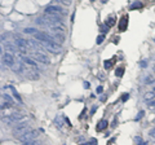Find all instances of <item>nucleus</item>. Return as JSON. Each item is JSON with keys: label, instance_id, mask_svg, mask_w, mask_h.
Returning a JSON list of instances; mask_svg holds the SVG:
<instances>
[{"label": "nucleus", "instance_id": "20", "mask_svg": "<svg viewBox=\"0 0 155 145\" xmlns=\"http://www.w3.org/2000/svg\"><path fill=\"white\" fill-rule=\"evenodd\" d=\"M103 67H105V70H110L111 67H112V60H106L103 62Z\"/></svg>", "mask_w": 155, "mask_h": 145}, {"label": "nucleus", "instance_id": "13", "mask_svg": "<svg viewBox=\"0 0 155 145\" xmlns=\"http://www.w3.org/2000/svg\"><path fill=\"white\" fill-rule=\"evenodd\" d=\"M105 24H106L109 27L114 26V25H115V17H114V16H110V17H107V18H106V21H105Z\"/></svg>", "mask_w": 155, "mask_h": 145}, {"label": "nucleus", "instance_id": "38", "mask_svg": "<svg viewBox=\"0 0 155 145\" xmlns=\"http://www.w3.org/2000/svg\"><path fill=\"white\" fill-rule=\"evenodd\" d=\"M83 87H84V88H89V87H90V84L88 83V82H84V84H83Z\"/></svg>", "mask_w": 155, "mask_h": 145}, {"label": "nucleus", "instance_id": "1", "mask_svg": "<svg viewBox=\"0 0 155 145\" xmlns=\"http://www.w3.org/2000/svg\"><path fill=\"white\" fill-rule=\"evenodd\" d=\"M42 44L44 45L48 51H51L52 53H61L62 52V45L60 43L54 42V40H51V42H42Z\"/></svg>", "mask_w": 155, "mask_h": 145}, {"label": "nucleus", "instance_id": "30", "mask_svg": "<svg viewBox=\"0 0 155 145\" xmlns=\"http://www.w3.org/2000/svg\"><path fill=\"white\" fill-rule=\"evenodd\" d=\"M134 143H137V144H145V143L142 141V139L138 137V136H136V137H134Z\"/></svg>", "mask_w": 155, "mask_h": 145}, {"label": "nucleus", "instance_id": "43", "mask_svg": "<svg viewBox=\"0 0 155 145\" xmlns=\"http://www.w3.org/2000/svg\"><path fill=\"white\" fill-rule=\"evenodd\" d=\"M90 1H96V0H90Z\"/></svg>", "mask_w": 155, "mask_h": 145}, {"label": "nucleus", "instance_id": "25", "mask_svg": "<svg viewBox=\"0 0 155 145\" xmlns=\"http://www.w3.org/2000/svg\"><path fill=\"white\" fill-rule=\"evenodd\" d=\"M145 83L146 84H153V83H155V79H154V76H146V79H145Z\"/></svg>", "mask_w": 155, "mask_h": 145}, {"label": "nucleus", "instance_id": "41", "mask_svg": "<svg viewBox=\"0 0 155 145\" xmlns=\"http://www.w3.org/2000/svg\"><path fill=\"white\" fill-rule=\"evenodd\" d=\"M105 100H106V96H105V95H103V96L101 97V101H105Z\"/></svg>", "mask_w": 155, "mask_h": 145}, {"label": "nucleus", "instance_id": "35", "mask_svg": "<svg viewBox=\"0 0 155 145\" xmlns=\"http://www.w3.org/2000/svg\"><path fill=\"white\" fill-rule=\"evenodd\" d=\"M140 66H141V67H146V66H147V62L145 61V60L141 61V62H140Z\"/></svg>", "mask_w": 155, "mask_h": 145}, {"label": "nucleus", "instance_id": "32", "mask_svg": "<svg viewBox=\"0 0 155 145\" xmlns=\"http://www.w3.org/2000/svg\"><path fill=\"white\" fill-rule=\"evenodd\" d=\"M128 98H129V93H125V95H123V96H122V101L125 102Z\"/></svg>", "mask_w": 155, "mask_h": 145}, {"label": "nucleus", "instance_id": "34", "mask_svg": "<svg viewBox=\"0 0 155 145\" xmlns=\"http://www.w3.org/2000/svg\"><path fill=\"white\" fill-rule=\"evenodd\" d=\"M144 114H145V111H144V110H141V111L138 113V115H137V117H136V121H138V119H141V118H142V117H144Z\"/></svg>", "mask_w": 155, "mask_h": 145}, {"label": "nucleus", "instance_id": "15", "mask_svg": "<svg viewBox=\"0 0 155 145\" xmlns=\"http://www.w3.org/2000/svg\"><path fill=\"white\" fill-rule=\"evenodd\" d=\"M22 61H23V62H26L27 63V65H31V66H36V62L33 60V58H30V57H22Z\"/></svg>", "mask_w": 155, "mask_h": 145}, {"label": "nucleus", "instance_id": "7", "mask_svg": "<svg viewBox=\"0 0 155 145\" xmlns=\"http://www.w3.org/2000/svg\"><path fill=\"white\" fill-rule=\"evenodd\" d=\"M25 75L27 76L29 79H31V80H38L39 79V74H38V71L36 70H31V69H26L25 70Z\"/></svg>", "mask_w": 155, "mask_h": 145}, {"label": "nucleus", "instance_id": "11", "mask_svg": "<svg viewBox=\"0 0 155 145\" xmlns=\"http://www.w3.org/2000/svg\"><path fill=\"white\" fill-rule=\"evenodd\" d=\"M12 69H13V71H14V72H22V71H25L22 62H16V63H13Z\"/></svg>", "mask_w": 155, "mask_h": 145}, {"label": "nucleus", "instance_id": "8", "mask_svg": "<svg viewBox=\"0 0 155 145\" xmlns=\"http://www.w3.org/2000/svg\"><path fill=\"white\" fill-rule=\"evenodd\" d=\"M3 62L5 63L7 66H13V63H14V58H13L12 53H5L3 54Z\"/></svg>", "mask_w": 155, "mask_h": 145}, {"label": "nucleus", "instance_id": "14", "mask_svg": "<svg viewBox=\"0 0 155 145\" xmlns=\"http://www.w3.org/2000/svg\"><path fill=\"white\" fill-rule=\"evenodd\" d=\"M3 123H5V124H14V118H13L12 115L11 117H5V118H3Z\"/></svg>", "mask_w": 155, "mask_h": 145}, {"label": "nucleus", "instance_id": "10", "mask_svg": "<svg viewBox=\"0 0 155 145\" xmlns=\"http://www.w3.org/2000/svg\"><path fill=\"white\" fill-rule=\"evenodd\" d=\"M107 126H109V122L106 119H101L98 122L97 127H96V130H97V131H103L105 128H107Z\"/></svg>", "mask_w": 155, "mask_h": 145}, {"label": "nucleus", "instance_id": "40", "mask_svg": "<svg viewBox=\"0 0 155 145\" xmlns=\"http://www.w3.org/2000/svg\"><path fill=\"white\" fill-rule=\"evenodd\" d=\"M90 143H94L96 144V143H97V140H96V139H90Z\"/></svg>", "mask_w": 155, "mask_h": 145}, {"label": "nucleus", "instance_id": "22", "mask_svg": "<svg viewBox=\"0 0 155 145\" xmlns=\"http://www.w3.org/2000/svg\"><path fill=\"white\" fill-rule=\"evenodd\" d=\"M36 29H33V27H26V29L23 30V33L25 34H36Z\"/></svg>", "mask_w": 155, "mask_h": 145}, {"label": "nucleus", "instance_id": "42", "mask_svg": "<svg viewBox=\"0 0 155 145\" xmlns=\"http://www.w3.org/2000/svg\"><path fill=\"white\" fill-rule=\"evenodd\" d=\"M101 1H102L103 4H106V3H107V0H101Z\"/></svg>", "mask_w": 155, "mask_h": 145}, {"label": "nucleus", "instance_id": "44", "mask_svg": "<svg viewBox=\"0 0 155 145\" xmlns=\"http://www.w3.org/2000/svg\"><path fill=\"white\" fill-rule=\"evenodd\" d=\"M154 91H155V87H154Z\"/></svg>", "mask_w": 155, "mask_h": 145}, {"label": "nucleus", "instance_id": "45", "mask_svg": "<svg viewBox=\"0 0 155 145\" xmlns=\"http://www.w3.org/2000/svg\"><path fill=\"white\" fill-rule=\"evenodd\" d=\"M154 42H155V40H154Z\"/></svg>", "mask_w": 155, "mask_h": 145}, {"label": "nucleus", "instance_id": "33", "mask_svg": "<svg viewBox=\"0 0 155 145\" xmlns=\"http://www.w3.org/2000/svg\"><path fill=\"white\" fill-rule=\"evenodd\" d=\"M96 92H97L98 95H100V93H102V92H103V87H102V85H98V87L96 88Z\"/></svg>", "mask_w": 155, "mask_h": 145}, {"label": "nucleus", "instance_id": "18", "mask_svg": "<svg viewBox=\"0 0 155 145\" xmlns=\"http://www.w3.org/2000/svg\"><path fill=\"white\" fill-rule=\"evenodd\" d=\"M9 88H11V89H12V92H13V97H14L18 102H22V98L20 97V95L17 93V91L14 89V87H13V85H9Z\"/></svg>", "mask_w": 155, "mask_h": 145}, {"label": "nucleus", "instance_id": "24", "mask_svg": "<svg viewBox=\"0 0 155 145\" xmlns=\"http://www.w3.org/2000/svg\"><path fill=\"white\" fill-rule=\"evenodd\" d=\"M155 97V91H153V92H147L146 95H145V100H153Z\"/></svg>", "mask_w": 155, "mask_h": 145}, {"label": "nucleus", "instance_id": "23", "mask_svg": "<svg viewBox=\"0 0 155 145\" xmlns=\"http://www.w3.org/2000/svg\"><path fill=\"white\" fill-rule=\"evenodd\" d=\"M29 42H30V45H31L33 48H36V49H42V45H40L39 43H36L35 40H29Z\"/></svg>", "mask_w": 155, "mask_h": 145}, {"label": "nucleus", "instance_id": "39", "mask_svg": "<svg viewBox=\"0 0 155 145\" xmlns=\"http://www.w3.org/2000/svg\"><path fill=\"white\" fill-rule=\"evenodd\" d=\"M65 122H66V123H67V126H69V127H71V123H70V121L69 119H67V118L65 117Z\"/></svg>", "mask_w": 155, "mask_h": 145}, {"label": "nucleus", "instance_id": "19", "mask_svg": "<svg viewBox=\"0 0 155 145\" xmlns=\"http://www.w3.org/2000/svg\"><path fill=\"white\" fill-rule=\"evenodd\" d=\"M142 7H144V5H142V3H141V1H134V3L129 7V9H131V11H134V9H141Z\"/></svg>", "mask_w": 155, "mask_h": 145}, {"label": "nucleus", "instance_id": "5", "mask_svg": "<svg viewBox=\"0 0 155 145\" xmlns=\"http://www.w3.org/2000/svg\"><path fill=\"white\" fill-rule=\"evenodd\" d=\"M34 38L36 40H39L40 43H42V42H51V40H54L51 36V34H47V33H36V34H34Z\"/></svg>", "mask_w": 155, "mask_h": 145}, {"label": "nucleus", "instance_id": "9", "mask_svg": "<svg viewBox=\"0 0 155 145\" xmlns=\"http://www.w3.org/2000/svg\"><path fill=\"white\" fill-rule=\"evenodd\" d=\"M127 26H128V16L124 14L122 17V20L119 21V31H125Z\"/></svg>", "mask_w": 155, "mask_h": 145}, {"label": "nucleus", "instance_id": "21", "mask_svg": "<svg viewBox=\"0 0 155 145\" xmlns=\"http://www.w3.org/2000/svg\"><path fill=\"white\" fill-rule=\"evenodd\" d=\"M123 74H124V67H118V69L115 70V75L118 76V78L123 76Z\"/></svg>", "mask_w": 155, "mask_h": 145}, {"label": "nucleus", "instance_id": "26", "mask_svg": "<svg viewBox=\"0 0 155 145\" xmlns=\"http://www.w3.org/2000/svg\"><path fill=\"white\" fill-rule=\"evenodd\" d=\"M103 40H105V36L103 35H98L97 39H96V43H97V44H102Z\"/></svg>", "mask_w": 155, "mask_h": 145}, {"label": "nucleus", "instance_id": "12", "mask_svg": "<svg viewBox=\"0 0 155 145\" xmlns=\"http://www.w3.org/2000/svg\"><path fill=\"white\" fill-rule=\"evenodd\" d=\"M3 48H5V51L9 52V53H16V52H17L16 45H13V44H8V43H7L5 45L3 44Z\"/></svg>", "mask_w": 155, "mask_h": 145}, {"label": "nucleus", "instance_id": "31", "mask_svg": "<svg viewBox=\"0 0 155 145\" xmlns=\"http://www.w3.org/2000/svg\"><path fill=\"white\" fill-rule=\"evenodd\" d=\"M3 98H5V100H7V101H8L9 104H13V100H12L11 97H9L8 95H3Z\"/></svg>", "mask_w": 155, "mask_h": 145}, {"label": "nucleus", "instance_id": "37", "mask_svg": "<svg viewBox=\"0 0 155 145\" xmlns=\"http://www.w3.org/2000/svg\"><path fill=\"white\" fill-rule=\"evenodd\" d=\"M96 110H97V105H94V106H92V110H90V115H93Z\"/></svg>", "mask_w": 155, "mask_h": 145}, {"label": "nucleus", "instance_id": "28", "mask_svg": "<svg viewBox=\"0 0 155 145\" xmlns=\"http://www.w3.org/2000/svg\"><path fill=\"white\" fill-rule=\"evenodd\" d=\"M57 1L63 4V5H70V4H71V0H57Z\"/></svg>", "mask_w": 155, "mask_h": 145}, {"label": "nucleus", "instance_id": "3", "mask_svg": "<svg viewBox=\"0 0 155 145\" xmlns=\"http://www.w3.org/2000/svg\"><path fill=\"white\" fill-rule=\"evenodd\" d=\"M27 131H30V127L27 123H21V124H17L14 127V130H13V133H14V136H18L20 137L21 135L26 133Z\"/></svg>", "mask_w": 155, "mask_h": 145}, {"label": "nucleus", "instance_id": "2", "mask_svg": "<svg viewBox=\"0 0 155 145\" xmlns=\"http://www.w3.org/2000/svg\"><path fill=\"white\" fill-rule=\"evenodd\" d=\"M38 131H27L26 133H23V135H21L20 137V141L21 143H23V144H29L30 141H33V140H35L36 137H38Z\"/></svg>", "mask_w": 155, "mask_h": 145}, {"label": "nucleus", "instance_id": "16", "mask_svg": "<svg viewBox=\"0 0 155 145\" xmlns=\"http://www.w3.org/2000/svg\"><path fill=\"white\" fill-rule=\"evenodd\" d=\"M13 118H14V121L18 122V121H22V119H25V115L22 114V113H13V114H11Z\"/></svg>", "mask_w": 155, "mask_h": 145}, {"label": "nucleus", "instance_id": "36", "mask_svg": "<svg viewBox=\"0 0 155 145\" xmlns=\"http://www.w3.org/2000/svg\"><path fill=\"white\" fill-rule=\"evenodd\" d=\"M149 135L151 136V137H154V139H155V128H153L151 131H150V132H149Z\"/></svg>", "mask_w": 155, "mask_h": 145}, {"label": "nucleus", "instance_id": "27", "mask_svg": "<svg viewBox=\"0 0 155 145\" xmlns=\"http://www.w3.org/2000/svg\"><path fill=\"white\" fill-rule=\"evenodd\" d=\"M100 29H101V31H102V33H109L110 27H109L106 24H105V25H101V27H100Z\"/></svg>", "mask_w": 155, "mask_h": 145}, {"label": "nucleus", "instance_id": "4", "mask_svg": "<svg viewBox=\"0 0 155 145\" xmlns=\"http://www.w3.org/2000/svg\"><path fill=\"white\" fill-rule=\"evenodd\" d=\"M45 13H49V14H56V16H60L62 17L65 14V12L62 11V8L60 7H54V5H49L45 8Z\"/></svg>", "mask_w": 155, "mask_h": 145}, {"label": "nucleus", "instance_id": "6", "mask_svg": "<svg viewBox=\"0 0 155 145\" xmlns=\"http://www.w3.org/2000/svg\"><path fill=\"white\" fill-rule=\"evenodd\" d=\"M33 57H34L38 62L45 63V65H48V63H49V58L45 56L44 53H42V52H35V53H33Z\"/></svg>", "mask_w": 155, "mask_h": 145}, {"label": "nucleus", "instance_id": "29", "mask_svg": "<svg viewBox=\"0 0 155 145\" xmlns=\"http://www.w3.org/2000/svg\"><path fill=\"white\" fill-rule=\"evenodd\" d=\"M18 49L21 51L22 54H26L27 53V47H18Z\"/></svg>", "mask_w": 155, "mask_h": 145}, {"label": "nucleus", "instance_id": "17", "mask_svg": "<svg viewBox=\"0 0 155 145\" xmlns=\"http://www.w3.org/2000/svg\"><path fill=\"white\" fill-rule=\"evenodd\" d=\"M54 123H56V126L58 127V128H62V126H63L62 115H57V117H56V119H54Z\"/></svg>", "mask_w": 155, "mask_h": 145}]
</instances>
